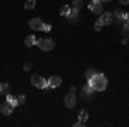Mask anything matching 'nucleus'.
I'll use <instances>...</instances> for the list:
<instances>
[{
    "label": "nucleus",
    "instance_id": "nucleus-1",
    "mask_svg": "<svg viewBox=\"0 0 129 127\" xmlns=\"http://www.w3.org/2000/svg\"><path fill=\"white\" fill-rule=\"evenodd\" d=\"M88 84L93 88V91H105L107 89V86H109V81H107V77L103 76V74H100V72H95V76L93 77L88 79Z\"/></svg>",
    "mask_w": 129,
    "mask_h": 127
},
{
    "label": "nucleus",
    "instance_id": "nucleus-2",
    "mask_svg": "<svg viewBox=\"0 0 129 127\" xmlns=\"http://www.w3.org/2000/svg\"><path fill=\"white\" fill-rule=\"evenodd\" d=\"M31 84H33L35 88L50 89V86H48V79H45L43 76H40V74H35V76H31Z\"/></svg>",
    "mask_w": 129,
    "mask_h": 127
},
{
    "label": "nucleus",
    "instance_id": "nucleus-3",
    "mask_svg": "<svg viewBox=\"0 0 129 127\" xmlns=\"http://www.w3.org/2000/svg\"><path fill=\"white\" fill-rule=\"evenodd\" d=\"M36 45H38V47H40L43 52H50V50H53V47H55V43H53V39H52V38L36 39Z\"/></svg>",
    "mask_w": 129,
    "mask_h": 127
},
{
    "label": "nucleus",
    "instance_id": "nucleus-4",
    "mask_svg": "<svg viewBox=\"0 0 129 127\" xmlns=\"http://www.w3.org/2000/svg\"><path fill=\"white\" fill-rule=\"evenodd\" d=\"M28 26H29L31 31H41V26H43V21L40 19V17H33V19H29V22H28Z\"/></svg>",
    "mask_w": 129,
    "mask_h": 127
},
{
    "label": "nucleus",
    "instance_id": "nucleus-5",
    "mask_svg": "<svg viewBox=\"0 0 129 127\" xmlns=\"http://www.w3.org/2000/svg\"><path fill=\"white\" fill-rule=\"evenodd\" d=\"M88 7H89V10L95 12V14H102V12H103V5H102L100 0H91Z\"/></svg>",
    "mask_w": 129,
    "mask_h": 127
},
{
    "label": "nucleus",
    "instance_id": "nucleus-6",
    "mask_svg": "<svg viewBox=\"0 0 129 127\" xmlns=\"http://www.w3.org/2000/svg\"><path fill=\"white\" fill-rule=\"evenodd\" d=\"M64 105H66L67 108H74L76 107V93L66 95V98H64Z\"/></svg>",
    "mask_w": 129,
    "mask_h": 127
},
{
    "label": "nucleus",
    "instance_id": "nucleus-7",
    "mask_svg": "<svg viewBox=\"0 0 129 127\" xmlns=\"http://www.w3.org/2000/svg\"><path fill=\"white\" fill-rule=\"evenodd\" d=\"M100 22H102V24H103V26H107V24H110V22H112V21H114V16H112V14H110V12H102V14H100Z\"/></svg>",
    "mask_w": 129,
    "mask_h": 127
},
{
    "label": "nucleus",
    "instance_id": "nucleus-8",
    "mask_svg": "<svg viewBox=\"0 0 129 127\" xmlns=\"http://www.w3.org/2000/svg\"><path fill=\"white\" fill-rule=\"evenodd\" d=\"M62 84V77L60 76H50L48 77V86L50 88H59Z\"/></svg>",
    "mask_w": 129,
    "mask_h": 127
},
{
    "label": "nucleus",
    "instance_id": "nucleus-9",
    "mask_svg": "<svg viewBox=\"0 0 129 127\" xmlns=\"http://www.w3.org/2000/svg\"><path fill=\"white\" fill-rule=\"evenodd\" d=\"M0 112H2V115H10V113L14 112V107H12L10 103L5 101V103H2V105H0Z\"/></svg>",
    "mask_w": 129,
    "mask_h": 127
},
{
    "label": "nucleus",
    "instance_id": "nucleus-10",
    "mask_svg": "<svg viewBox=\"0 0 129 127\" xmlns=\"http://www.w3.org/2000/svg\"><path fill=\"white\" fill-rule=\"evenodd\" d=\"M78 16H79V9H76V7H71V14L67 16V19L71 22H76L78 21Z\"/></svg>",
    "mask_w": 129,
    "mask_h": 127
},
{
    "label": "nucleus",
    "instance_id": "nucleus-11",
    "mask_svg": "<svg viewBox=\"0 0 129 127\" xmlns=\"http://www.w3.org/2000/svg\"><path fill=\"white\" fill-rule=\"evenodd\" d=\"M24 45H26V47H33V45H36V38H35L33 34L26 36V38H24Z\"/></svg>",
    "mask_w": 129,
    "mask_h": 127
},
{
    "label": "nucleus",
    "instance_id": "nucleus-12",
    "mask_svg": "<svg viewBox=\"0 0 129 127\" xmlns=\"http://www.w3.org/2000/svg\"><path fill=\"white\" fill-rule=\"evenodd\" d=\"M114 17L119 21V22H124V21H126V14H124L122 10H115V12H114Z\"/></svg>",
    "mask_w": 129,
    "mask_h": 127
},
{
    "label": "nucleus",
    "instance_id": "nucleus-13",
    "mask_svg": "<svg viewBox=\"0 0 129 127\" xmlns=\"http://www.w3.org/2000/svg\"><path fill=\"white\" fill-rule=\"evenodd\" d=\"M36 7V0H26V4H24V9L26 10H31Z\"/></svg>",
    "mask_w": 129,
    "mask_h": 127
},
{
    "label": "nucleus",
    "instance_id": "nucleus-14",
    "mask_svg": "<svg viewBox=\"0 0 129 127\" xmlns=\"http://www.w3.org/2000/svg\"><path fill=\"white\" fill-rule=\"evenodd\" d=\"M7 103H10V105H12V107H14V108H16V107H17V105H19V103H17V98H14V96H12V95H10V93H9V95H7Z\"/></svg>",
    "mask_w": 129,
    "mask_h": 127
},
{
    "label": "nucleus",
    "instance_id": "nucleus-15",
    "mask_svg": "<svg viewBox=\"0 0 129 127\" xmlns=\"http://www.w3.org/2000/svg\"><path fill=\"white\" fill-rule=\"evenodd\" d=\"M71 14V5H64L62 9H60V16H64V17H67Z\"/></svg>",
    "mask_w": 129,
    "mask_h": 127
},
{
    "label": "nucleus",
    "instance_id": "nucleus-16",
    "mask_svg": "<svg viewBox=\"0 0 129 127\" xmlns=\"http://www.w3.org/2000/svg\"><path fill=\"white\" fill-rule=\"evenodd\" d=\"M91 93H93V88H91L89 84L83 86V95H84V96H91Z\"/></svg>",
    "mask_w": 129,
    "mask_h": 127
},
{
    "label": "nucleus",
    "instance_id": "nucleus-17",
    "mask_svg": "<svg viewBox=\"0 0 129 127\" xmlns=\"http://www.w3.org/2000/svg\"><path fill=\"white\" fill-rule=\"evenodd\" d=\"M79 120L83 122V124L88 120V112H86V110H81V112H79Z\"/></svg>",
    "mask_w": 129,
    "mask_h": 127
},
{
    "label": "nucleus",
    "instance_id": "nucleus-18",
    "mask_svg": "<svg viewBox=\"0 0 129 127\" xmlns=\"http://www.w3.org/2000/svg\"><path fill=\"white\" fill-rule=\"evenodd\" d=\"M72 7H76V9L81 10V7H83V0H74V2H72Z\"/></svg>",
    "mask_w": 129,
    "mask_h": 127
},
{
    "label": "nucleus",
    "instance_id": "nucleus-19",
    "mask_svg": "<svg viewBox=\"0 0 129 127\" xmlns=\"http://www.w3.org/2000/svg\"><path fill=\"white\" fill-rule=\"evenodd\" d=\"M9 91H10V86L7 84V82H4V88H2V93H4V95H9Z\"/></svg>",
    "mask_w": 129,
    "mask_h": 127
},
{
    "label": "nucleus",
    "instance_id": "nucleus-20",
    "mask_svg": "<svg viewBox=\"0 0 129 127\" xmlns=\"http://www.w3.org/2000/svg\"><path fill=\"white\" fill-rule=\"evenodd\" d=\"M24 101H26V96H24V95H19V96H17V103H19V105H24Z\"/></svg>",
    "mask_w": 129,
    "mask_h": 127
},
{
    "label": "nucleus",
    "instance_id": "nucleus-21",
    "mask_svg": "<svg viewBox=\"0 0 129 127\" xmlns=\"http://www.w3.org/2000/svg\"><path fill=\"white\" fill-rule=\"evenodd\" d=\"M84 76H86V79L93 77V76H95V70H93V69H88V72H86V74H84Z\"/></svg>",
    "mask_w": 129,
    "mask_h": 127
},
{
    "label": "nucleus",
    "instance_id": "nucleus-22",
    "mask_svg": "<svg viewBox=\"0 0 129 127\" xmlns=\"http://www.w3.org/2000/svg\"><path fill=\"white\" fill-rule=\"evenodd\" d=\"M93 28H95V31H100V29H102V28H103V24H102V22H100V21H96V22H95V26H93Z\"/></svg>",
    "mask_w": 129,
    "mask_h": 127
},
{
    "label": "nucleus",
    "instance_id": "nucleus-23",
    "mask_svg": "<svg viewBox=\"0 0 129 127\" xmlns=\"http://www.w3.org/2000/svg\"><path fill=\"white\" fill-rule=\"evenodd\" d=\"M52 29V26H50L48 22H43V26H41V31H50Z\"/></svg>",
    "mask_w": 129,
    "mask_h": 127
},
{
    "label": "nucleus",
    "instance_id": "nucleus-24",
    "mask_svg": "<svg viewBox=\"0 0 129 127\" xmlns=\"http://www.w3.org/2000/svg\"><path fill=\"white\" fill-rule=\"evenodd\" d=\"M29 69H31V64H29V62H28V64H26V65H24V70H26V72H28V70H29Z\"/></svg>",
    "mask_w": 129,
    "mask_h": 127
},
{
    "label": "nucleus",
    "instance_id": "nucleus-25",
    "mask_svg": "<svg viewBox=\"0 0 129 127\" xmlns=\"http://www.w3.org/2000/svg\"><path fill=\"white\" fill-rule=\"evenodd\" d=\"M119 2L122 4V5H127V4H129V0H119Z\"/></svg>",
    "mask_w": 129,
    "mask_h": 127
},
{
    "label": "nucleus",
    "instance_id": "nucleus-26",
    "mask_svg": "<svg viewBox=\"0 0 129 127\" xmlns=\"http://www.w3.org/2000/svg\"><path fill=\"white\" fill-rule=\"evenodd\" d=\"M124 22H127V24H129V14H126V21H124Z\"/></svg>",
    "mask_w": 129,
    "mask_h": 127
},
{
    "label": "nucleus",
    "instance_id": "nucleus-27",
    "mask_svg": "<svg viewBox=\"0 0 129 127\" xmlns=\"http://www.w3.org/2000/svg\"><path fill=\"white\" fill-rule=\"evenodd\" d=\"M2 88H4V82H2V84H0V93H2Z\"/></svg>",
    "mask_w": 129,
    "mask_h": 127
},
{
    "label": "nucleus",
    "instance_id": "nucleus-28",
    "mask_svg": "<svg viewBox=\"0 0 129 127\" xmlns=\"http://www.w3.org/2000/svg\"><path fill=\"white\" fill-rule=\"evenodd\" d=\"M100 2H102V4H103V2H110V0H100Z\"/></svg>",
    "mask_w": 129,
    "mask_h": 127
},
{
    "label": "nucleus",
    "instance_id": "nucleus-29",
    "mask_svg": "<svg viewBox=\"0 0 129 127\" xmlns=\"http://www.w3.org/2000/svg\"><path fill=\"white\" fill-rule=\"evenodd\" d=\"M127 38H129V34H127Z\"/></svg>",
    "mask_w": 129,
    "mask_h": 127
}]
</instances>
